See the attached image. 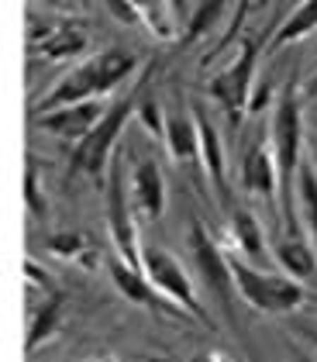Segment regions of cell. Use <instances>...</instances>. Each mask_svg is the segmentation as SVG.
<instances>
[{
	"instance_id": "obj_21",
	"label": "cell",
	"mask_w": 317,
	"mask_h": 362,
	"mask_svg": "<svg viewBox=\"0 0 317 362\" xmlns=\"http://www.w3.org/2000/svg\"><path fill=\"white\" fill-rule=\"evenodd\" d=\"M314 28H317V0H304L300 7H293V14L283 21V28L273 35L269 52H280V49H287V45H293V42L307 38Z\"/></svg>"
},
{
	"instance_id": "obj_10",
	"label": "cell",
	"mask_w": 317,
	"mask_h": 362,
	"mask_svg": "<svg viewBox=\"0 0 317 362\" xmlns=\"http://www.w3.org/2000/svg\"><path fill=\"white\" fill-rule=\"evenodd\" d=\"M241 187L252 197H259L269 204L273 214H280V169H276V156H273V141L256 139L245 145L241 152Z\"/></svg>"
},
{
	"instance_id": "obj_9",
	"label": "cell",
	"mask_w": 317,
	"mask_h": 362,
	"mask_svg": "<svg viewBox=\"0 0 317 362\" xmlns=\"http://www.w3.org/2000/svg\"><path fill=\"white\" fill-rule=\"evenodd\" d=\"M107 273H111V283L117 286V293H121L124 300H131V304L152 310V314L162 317V321H193L179 304H173L169 297H162V293L148 283V276H145L142 269L128 266L121 255H114V259L107 262ZM193 325H197V321H193Z\"/></svg>"
},
{
	"instance_id": "obj_28",
	"label": "cell",
	"mask_w": 317,
	"mask_h": 362,
	"mask_svg": "<svg viewBox=\"0 0 317 362\" xmlns=\"http://www.w3.org/2000/svg\"><path fill=\"white\" fill-rule=\"evenodd\" d=\"M166 7L173 11L176 21H190V4L186 0H166Z\"/></svg>"
},
{
	"instance_id": "obj_7",
	"label": "cell",
	"mask_w": 317,
	"mask_h": 362,
	"mask_svg": "<svg viewBox=\"0 0 317 362\" xmlns=\"http://www.w3.org/2000/svg\"><path fill=\"white\" fill-rule=\"evenodd\" d=\"M186 242H190V255H193V266H197V276H201L203 290L214 297V304L221 307L231 317V325H234L231 297L238 293V286H234V276H231V259L221 252V245L210 238V231H207L197 218L190 221Z\"/></svg>"
},
{
	"instance_id": "obj_33",
	"label": "cell",
	"mask_w": 317,
	"mask_h": 362,
	"mask_svg": "<svg viewBox=\"0 0 317 362\" xmlns=\"http://www.w3.org/2000/svg\"><path fill=\"white\" fill-rule=\"evenodd\" d=\"M314 104H317V97H314Z\"/></svg>"
},
{
	"instance_id": "obj_19",
	"label": "cell",
	"mask_w": 317,
	"mask_h": 362,
	"mask_svg": "<svg viewBox=\"0 0 317 362\" xmlns=\"http://www.w3.org/2000/svg\"><path fill=\"white\" fill-rule=\"evenodd\" d=\"M297 218L317 249V163L307 159L297 173Z\"/></svg>"
},
{
	"instance_id": "obj_3",
	"label": "cell",
	"mask_w": 317,
	"mask_h": 362,
	"mask_svg": "<svg viewBox=\"0 0 317 362\" xmlns=\"http://www.w3.org/2000/svg\"><path fill=\"white\" fill-rule=\"evenodd\" d=\"M155 69H159V62H152L148 69H142V76H138V83L131 86L121 100H114L107 114L100 117V124L90 132L87 139L80 141V145H73V156H69V176H90V180H104V173L111 166V156H114L117 141H121V132H124V124L135 117L138 111V104H142V97L148 93V86L155 80Z\"/></svg>"
},
{
	"instance_id": "obj_24",
	"label": "cell",
	"mask_w": 317,
	"mask_h": 362,
	"mask_svg": "<svg viewBox=\"0 0 317 362\" xmlns=\"http://www.w3.org/2000/svg\"><path fill=\"white\" fill-rule=\"evenodd\" d=\"M25 200H28V211L35 218H45V194H42V183H38V166L28 156V173H25Z\"/></svg>"
},
{
	"instance_id": "obj_6",
	"label": "cell",
	"mask_w": 317,
	"mask_h": 362,
	"mask_svg": "<svg viewBox=\"0 0 317 362\" xmlns=\"http://www.w3.org/2000/svg\"><path fill=\"white\" fill-rule=\"evenodd\" d=\"M142 273L148 276V283L162 293V297H169L173 304H179L197 325L203 328H217L214 325V317H210V310L197 300V286H193V279L186 273V266L169 255L166 249H159V245H142Z\"/></svg>"
},
{
	"instance_id": "obj_13",
	"label": "cell",
	"mask_w": 317,
	"mask_h": 362,
	"mask_svg": "<svg viewBox=\"0 0 317 362\" xmlns=\"http://www.w3.org/2000/svg\"><path fill=\"white\" fill-rule=\"evenodd\" d=\"M104 114H107V107H104L100 100L66 104V107H59V111H52V114H42V117H38V128L49 132V135H56V139H66V141H73V145H80V141L100 124Z\"/></svg>"
},
{
	"instance_id": "obj_23",
	"label": "cell",
	"mask_w": 317,
	"mask_h": 362,
	"mask_svg": "<svg viewBox=\"0 0 317 362\" xmlns=\"http://www.w3.org/2000/svg\"><path fill=\"white\" fill-rule=\"evenodd\" d=\"M166 114L169 111H166V107L159 104V97L148 90V93L142 97V104H138V111H135V117H138V124H142L152 139L166 145Z\"/></svg>"
},
{
	"instance_id": "obj_27",
	"label": "cell",
	"mask_w": 317,
	"mask_h": 362,
	"mask_svg": "<svg viewBox=\"0 0 317 362\" xmlns=\"http://www.w3.org/2000/svg\"><path fill=\"white\" fill-rule=\"evenodd\" d=\"M190 362H238V359L231 352H225V349H197L190 356Z\"/></svg>"
},
{
	"instance_id": "obj_1",
	"label": "cell",
	"mask_w": 317,
	"mask_h": 362,
	"mask_svg": "<svg viewBox=\"0 0 317 362\" xmlns=\"http://www.w3.org/2000/svg\"><path fill=\"white\" fill-rule=\"evenodd\" d=\"M269 141L280 169V214L287 218V231H304L297 218V173H300V145H304V100H300V80L289 76L287 86L276 97L273 121H269Z\"/></svg>"
},
{
	"instance_id": "obj_32",
	"label": "cell",
	"mask_w": 317,
	"mask_h": 362,
	"mask_svg": "<svg viewBox=\"0 0 317 362\" xmlns=\"http://www.w3.org/2000/svg\"><path fill=\"white\" fill-rule=\"evenodd\" d=\"M148 362H173V359H148Z\"/></svg>"
},
{
	"instance_id": "obj_5",
	"label": "cell",
	"mask_w": 317,
	"mask_h": 362,
	"mask_svg": "<svg viewBox=\"0 0 317 362\" xmlns=\"http://www.w3.org/2000/svg\"><path fill=\"white\" fill-rule=\"evenodd\" d=\"M259 38H238V56L231 59L221 73L210 76L207 83V93L221 104V111L228 114L231 135L241 128V117L249 114V104H252V86H256V66H259Z\"/></svg>"
},
{
	"instance_id": "obj_31",
	"label": "cell",
	"mask_w": 317,
	"mask_h": 362,
	"mask_svg": "<svg viewBox=\"0 0 317 362\" xmlns=\"http://www.w3.org/2000/svg\"><path fill=\"white\" fill-rule=\"evenodd\" d=\"M256 4H259V7H269V4H273V0H256Z\"/></svg>"
},
{
	"instance_id": "obj_15",
	"label": "cell",
	"mask_w": 317,
	"mask_h": 362,
	"mask_svg": "<svg viewBox=\"0 0 317 362\" xmlns=\"http://www.w3.org/2000/svg\"><path fill=\"white\" fill-rule=\"evenodd\" d=\"M131 204H135V214L145 221H159L162 211H166V176L155 159H138L131 169Z\"/></svg>"
},
{
	"instance_id": "obj_16",
	"label": "cell",
	"mask_w": 317,
	"mask_h": 362,
	"mask_svg": "<svg viewBox=\"0 0 317 362\" xmlns=\"http://www.w3.org/2000/svg\"><path fill=\"white\" fill-rule=\"evenodd\" d=\"M166 148L176 166H186L190 173H203L201 166V132H197V117L193 111H176L166 114Z\"/></svg>"
},
{
	"instance_id": "obj_8",
	"label": "cell",
	"mask_w": 317,
	"mask_h": 362,
	"mask_svg": "<svg viewBox=\"0 0 317 362\" xmlns=\"http://www.w3.org/2000/svg\"><path fill=\"white\" fill-rule=\"evenodd\" d=\"M104 211H107V231H111V242H114V255H121L128 266L142 269V242H138V228H135V204H131V190H124L121 166L107 173Z\"/></svg>"
},
{
	"instance_id": "obj_22",
	"label": "cell",
	"mask_w": 317,
	"mask_h": 362,
	"mask_svg": "<svg viewBox=\"0 0 317 362\" xmlns=\"http://www.w3.org/2000/svg\"><path fill=\"white\" fill-rule=\"evenodd\" d=\"M45 249L59 255V259H80L87 269L97 266V252L90 249V238L83 231H76V228H66V231H52L49 238H45Z\"/></svg>"
},
{
	"instance_id": "obj_30",
	"label": "cell",
	"mask_w": 317,
	"mask_h": 362,
	"mask_svg": "<svg viewBox=\"0 0 317 362\" xmlns=\"http://www.w3.org/2000/svg\"><path fill=\"white\" fill-rule=\"evenodd\" d=\"M297 362H314L311 356H304V352H297Z\"/></svg>"
},
{
	"instance_id": "obj_12",
	"label": "cell",
	"mask_w": 317,
	"mask_h": 362,
	"mask_svg": "<svg viewBox=\"0 0 317 362\" xmlns=\"http://www.w3.org/2000/svg\"><path fill=\"white\" fill-rule=\"evenodd\" d=\"M228 231H231L234 255H241L245 262L262 266V269L276 266L273 249H269V242H265V231H262V221L249 211V207H241V204L228 207Z\"/></svg>"
},
{
	"instance_id": "obj_17",
	"label": "cell",
	"mask_w": 317,
	"mask_h": 362,
	"mask_svg": "<svg viewBox=\"0 0 317 362\" xmlns=\"http://www.w3.org/2000/svg\"><path fill=\"white\" fill-rule=\"evenodd\" d=\"M273 259H276V266H280L287 276L300 279V283L317 279V249H314V242L307 238V231H287V235L276 242Z\"/></svg>"
},
{
	"instance_id": "obj_2",
	"label": "cell",
	"mask_w": 317,
	"mask_h": 362,
	"mask_svg": "<svg viewBox=\"0 0 317 362\" xmlns=\"http://www.w3.org/2000/svg\"><path fill=\"white\" fill-rule=\"evenodd\" d=\"M142 59L135 56L131 49H121V45H111L104 52H97L93 59H87L83 66H76L73 73H66L42 100L35 114H52L66 104H83V100H100L107 93H114L117 86L124 83L131 73H138Z\"/></svg>"
},
{
	"instance_id": "obj_18",
	"label": "cell",
	"mask_w": 317,
	"mask_h": 362,
	"mask_svg": "<svg viewBox=\"0 0 317 362\" xmlns=\"http://www.w3.org/2000/svg\"><path fill=\"white\" fill-rule=\"evenodd\" d=\"M62 321H66V293L59 290V293H52V297L38 300V310L31 314V328H28V341H25V349L35 352L38 345H45V341L62 328Z\"/></svg>"
},
{
	"instance_id": "obj_11",
	"label": "cell",
	"mask_w": 317,
	"mask_h": 362,
	"mask_svg": "<svg viewBox=\"0 0 317 362\" xmlns=\"http://www.w3.org/2000/svg\"><path fill=\"white\" fill-rule=\"evenodd\" d=\"M31 49H38V56L45 62H62V59H76L87 52L90 38H87V25L80 21H56V25H45V21H31V35H28Z\"/></svg>"
},
{
	"instance_id": "obj_25",
	"label": "cell",
	"mask_w": 317,
	"mask_h": 362,
	"mask_svg": "<svg viewBox=\"0 0 317 362\" xmlns=\"http://www.w3.org/2000/svg\"><path fill=\"white\" fill-rule=\"evenodd\" d=\"M252 7H256V0H238L234 4V14H231V25H228V35L217 42V49L214 52H221L225 45H231V38H238L241 28H245V21H249V14H252Z\"/></svg>"
},
{
	"instance_id": "obj_26",
	"label": "cell",
	"mask_w": 317,
	"mask_h": 362,
	"mask_svg": "<svg viewBox=\"0 0 317 362\" xmlns=\"http://www.w3.org/2000/svg\"><path fill=\"white\" fill-rule=\"evenodd\" d=\"M104 7L114 14L121 25H128V28H142V14H138L135 0H104Z\"/></svg>"
},
{
	"instance_id": "obj_4",
	"label": "cell",
	"mask_w": 317,
	"mask_h": 362,
	"mask_svg": "<svg viewBox=\"0 0 317 362\" xmlns=\"http://www.w3.org/2000/svg\"><path fill=\"white\" fill-rule=\"evenodd\" d=\"M231 259V276L238 286V297L259 314H289L307 300V286L300 279L287 276V273H273L245 262L241 255H228Z\"/></svg>"
},
{
	"instance_id": "obj_20",
	"label": "cell",
	"mask_w": 317,
	"mask_h": 362,
	"mask_svg": "<svg viewBox=\"0 0 317 362\" xmlns=\"http://www.w3.org/2000/svg\"><path fill=\"white\" fill-rule=\"evenodd\" d=\"M228 4L231 0H197V7L190 11V21H186V28H183L179 45L186 49V45H197L201 38H207L210 31L217 28V21L225 18Z\"/></svg>"
},
{
	"instance_id": "obj_29",
	"label": "cell",
	"mask_w": 317,
	"mask_h": 362,
	"mask_svg": "<svg viewBox=\"0 0 317 362\" xmlns=\"http://www.w3.org/2000/svg\"><path fill=\"white\" fill-rule=\"evenodd\" d=\"M307 90H311V97H317V73L311 76V83H307Z\"/></svg>"
},
{
	"instance_id": "obj_14",
	"label": "cell",
	"mask_w": 317,
	"mask_h": 362,
	"mask_svg": "<svg viewBox=\"0 0 317 362\" xmlns=\"http://www.w3.org/2000/svg\"><path fill=\"white\" fill-rule=\"evenodd\" d=\"M193 117H197V132H201V166H203V176L210 183V190L217 194L221 204H228V166H225V141H221V132L217 124L210 121V114L203 111L201 104L190 107Z\"/></svg>"
}]
</instances>
